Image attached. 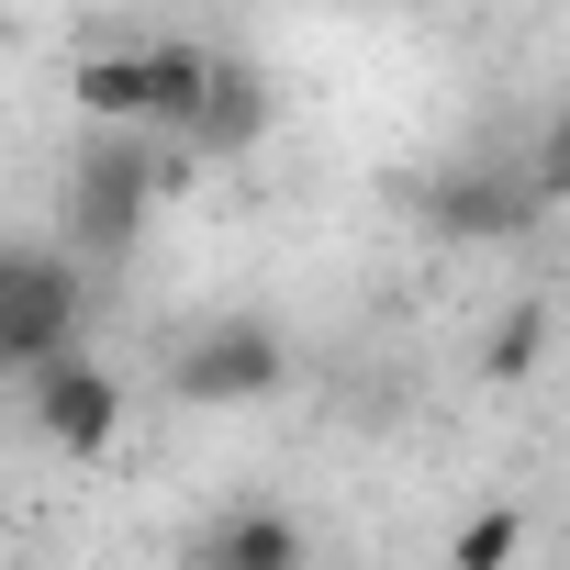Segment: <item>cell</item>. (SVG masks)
Segmentation results:
<instances>
[{
	"label": "cell",
	"instance_id": "obj_1",
	"mask_svg": "<svg viewBox=\"0 0 570 570\" xmlns=\"http://www.w3.org/2000/svg\"><path fill=\"white\" fill-rule=\"evenodd\" d=\"M68 347H90V279H79V257L12 246V268H0V358H12V370H46V358H68Z\"/></svg>",
	"mask_w": 570,
	"mask_h": 570
},
{
	"label": "cell",
	"instance_id": "obj_2",
	"mask_svg": "<svg viewBox=\"0 0 570 570\" xmlns=\"http://www.w3.org/2000/svg\"><path fill=\"white\" fill-rule=\"evenodd\" d=\"M168 179H190V157L168 168V157H146L135 135H90L79 168H68V235H79L90 257H124L135 224H146V202H157Z\"/></svg>",
	"mask_w": 570,
	"mask_h": 570
},
{
	"label": "cell",
	"instance_id": "obj_3",
	"mask_svg": "<svg viewBox=\"0 0 570 570\" xmlns=\"http://www.w3.org/2000/svg\"><path fill=\"white\" fill-rule=\"evenodd\" d=\"M23 425H35L57 459H101V448L124 436V370H112V358H90V347H68V358L23 370Z\"/></svg>",
	"mask_w": 570,
	"mask_h": 570
},
{
	"label": "cell",
	"instance_id": "obj_4",
	"mask_svg": "<svg viewBox=\"0 0 570 570\" xmlns=\"http://www.w3.org/2000/svg\"><path fill=\"white\" fill-rule=\"evenodd\" d=\"M279 381H292V347H279L268 314H213L190 347H179V403H268Z\"/></svg>",
	"mask_w": 570,
	"mask_h": 570
},
{
	"label": "cell",
	"instance_id": "obj_5",
	"mask_svg": "<svg viewBox=\"0 0 570 570\" xmlns=\"http://www.w3.org/2000/svg\"><path fill=\"white\" fill-rule=\"evenodd\" d=\"M537 168H503V157H470V168H448L436 190H425V224L448 235V246H514L525 224H537Z\"/></svg>",
	"mask_w": 570,
	"mask_h": 570
},
{
	"label": "cell",
	"instance_id": "obj_6",
	"mask_svg": "<svg viewBox=\"0 0 570 570\" xmlns=\"http://www.w3.org/2000/svg\"><path fill=\"white\" fill-rule=\"evenodd\" d=\"M224 68H235V57H213V46H190V35H157V46H146V124L202 157V124H213V101H224Z\"/></svg>",
	"mask_w": 570,
	"mask_h": 570
},
{
	"label": "cell",
	"instance_id": "obj_7",
	"mask_svg": "<svg viewBox=\"0 0 570 570\" xmlns=\"http://www.w3.org/2000/svg\"><path fill=\"white\" fill-rule=\"evenodd\" d=\"M190 570H303V514L279 503H224L190 548Z\"/></svg>",
	"mask_w": 570,
	"mask_h": 570
},
{
	"label": "cell",
	"instance_id": "obj_8",
	"mask_svg": "<svg viewBox=\"0 0 570 570\" xmlns=\"http://www.w3.org/2000/svg\"><path fill=\"white\" fill-rule=\"evenodd\" d=\"M79 112H90L101 135H157V124H146V46H101V57L79 68Z\"/></svg>",
	"mask_w": 570,
	"mask_h": 570
},
{
	"label": "cell",
	"instance_id": "obj_9",
	"mask_svg": "<svg viewBox=\"0 0 570 570\" xmlns=\"http://www.w3.org/2000/svg\"><path fill=\"white\" fill-rule=\"evenodd\" d=\"M257 124H268V90H257V68H224V101H213V124H202V157L246 146Z\"/></svg>",
	"mask_w": 570,
	"mask_h": 570
},
{
	"label": "cell",
	"instance_id": "obj_10",
	"mask_svg": "<svg viewBox=\"0 0 570 570\" xmlns=\"http://www.w3.org/2000/svg\"><path fill=\"white\" fill-rule=\"evenodd\" d=\"M514 548H525V514H514V503H481V514L459 525V548H448V559H459V570H503Z\"/></svg>",
	"mask_w": 570,
	"mask_h": 570
},
{
	"label": "cell",
	"instance_id": "obj_11",
	"mask_svg": "<svg viewBox=\"0 0 570 570\" xmlns=\"http://www.w3.org/2000/svg\"><path fill=\"white\" fill-rule=\"evenodd\" d=\"M537 347H548V314H537V303H514V314L492 325V347H481V370H492V381H525V370H537Z\"/></svg>",
	"mask_w": 570,
	"mask_h": 570
},
{
	"label": "cell",
	"instance_id": "obj_12",
	"mask_svg": "<svg viewBox=\"0 0 570 570\" xmlns=\"http://www.w3.org/2000/svg\"><path fill=\"white\" fill-rule=\"evenodd\" d=\"M525 168H537V190H548V202H570V101L548 112V135H537V157H525Z\"/></svg>",
	"mask_w": 570,
	"mask_h": 570
}]
</instances>
